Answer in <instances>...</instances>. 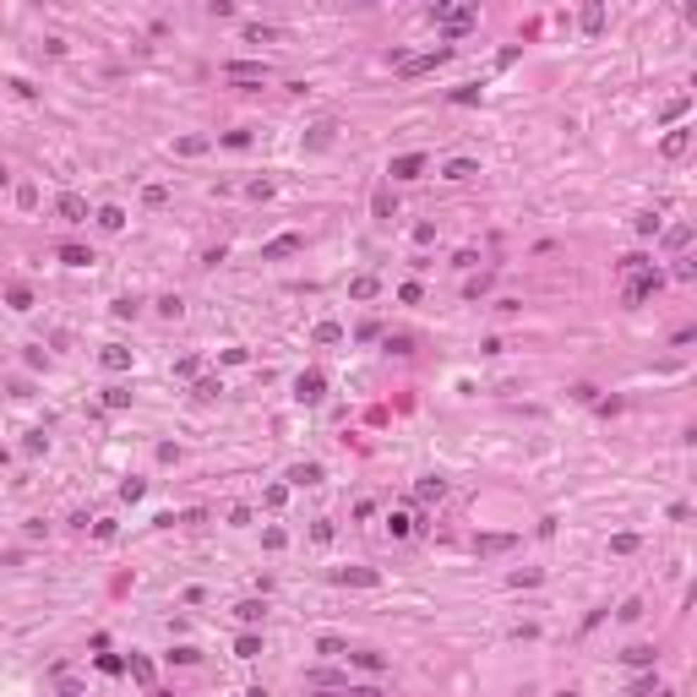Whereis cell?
<instances>
[{
    "instance_id": "6da1fadb",
    "label": "cell",
    "mask_w": 697,
    "mask_h": 697,
    "mask_svg": "<svg viewBox=\"0 0 697 697\" xmlns=\"http://www.w3.org/2000/svg\"><path fill=\"white\" fill-rule=\"evenodd\" d=\"M431 22H441V33H447V39H463L474 22H479V11H474V6H458V11H452V6H441V0H436V6H431Z\"/></svg>"
},
{
    "instance_id": "7a4b0ae2",
    "label": "cell",
    "mask_w": 697,
    "mask_h": 697,
    "mask_svg": "<svg viewBox=\"0 0 697 697\" xmlns=\"http://www.w3.org/2000/svg\"><path fill=\"white\" fill-rule=\"evenodd\" d=\"M441 61H452V44H441L431 55H414V61H398V71H403V77H425V71H436Z\"/></svg>"
},
{
    "instance_id": "3957f363",
    "label": "cell",
    "mask_w": 697,
    "mask_h": 697,
    "mask_svg": "<svg viewBox=\"0 0 697 697\" xmlns=\"http://www.w3.org/2000/svg\"><path fill=\"white\" fill-rule=\"evenodd\" d=\"M659 284H665V278H659L654 267H648V272H637V278H627V306H643V300H648Z\"/></svg>"
},
{
    "instance_id": "277c9868",
    "label": "cell",
    "mask_w": 697,
    "mask_h": 697,
    "mask_svg": "<svg viewBox=\"0 0 697 697\" xmlns=\"http://www.w3.org/2000/svg\"><path fill=\"white\" fill-rule=\"evenodd\" d=\"M224 77L229 82H267V61H229Z\"/></svg>"
},
{
    "instance_id": "5b68a950",
    "label": "cell",
    "mask_w": 697,
    "mask_h": 697,
    "mask_svg": "<svg viewBox=\"0 0 697 697\" xmlns=\"http://www.w3.org/2000/svg\"><path fill=\"white\" fill-rule=\"evenodd\" d=\"M387 175H392V180H420V175H425V153H403V158H392Z\"/></svg>"
},
{
    "instance_id": "8992f818",
    "label": "cell",
    "mask_w": 697,
    "mask_h": 697,
    "mask_svg": "<svg viewBox=\"0 0 697 697\" xmlns=\"http://www.w3.org/2000/svg\"><path fill=\"white\" fill-rule=\"evenodd\" d=\"M322 387H327V382H322V370H300L294 398H300V403H322Z\"/></svg>"
},
{
    "instance_id": "52a82bcc",
    "label": "cell",
    "mask_w": 697,
    "mask_h": 697,
    "mask_svg": "<svg viewBox=\"0 0 697 697\" xmlns=\"http://www.w3.org/2000/svg\"><path fill=\"white\" fill-rule=\"evenodd\" d=\"M55 213H61L65 224H87V202L77 196V191H61V202H55Z\"/></svg>"
},
{
    "instance_id": "ba28073f",
    "label": "cell",
    "mask_w": 697,
    "mask_h": 697,
    "mask_svg": "<svg viewBox=\"0 0 697 697\" xmlns=\"http://www.w3.org/2000/svg\"><path fill=\"white\" fill-rule=\"evenodd\" d=\"M300 246H306L300 234H278V240H267V246H262V262H278V256H294Z\"/></svg>"
},
{
    "instance_id": "9c48e42d",
    "label": "cell",
    "mask_w": 697,
    "mask_h": 697,
    "mask_svg": "<svg viewBox=\"0 0 697 697\" xmlns=\"http://www.w3.org/2000/svg\"><path fill=\"white\" fill-rule=\"evenodd\" d=\"M474 175H479V164H474V158H447V164H441V180H452V185L474 180Z\"/></svg>"
},
{
    "instance_id": "30bf717a",
    "label": "cell",
    "mask_w": 697,
    "mask_h": 697,
    "mask_svg": "<svg viewBox=\"0 0 697 697\" xmlns=\"http://www.w3.org/2000/svg\"><path fill=\"white\" fill-rule=\"evenodd\" d=\"M338 583H348V589H376V583H382V572H370V567H344V572H338Z\"/></svg>"
},
{
    "instance_id": "8fae6325",
    "label": "cell",
    "mask_w": 697,
    "mask_h": 697,
    "mask_svg": "<svg viewBox=\"0 0 697 697\" xmlns=\"http://www.w3.org/2000/svg\"><path fill=\"white\" fill-rule=\"evenodd\" d=\"M99 365H103V370H131V348H125V344H103Z\"/></svg>"
},
{
    "instance_id": "7c38bea8",
    "label": "cell",
    "mask_w": 697,
    "mask_h": 697,
    "mask_svg": "<svg viewBox=\"0 0 697 697\" xmlns=\"http://www.w3.org/2000/svg\"><path fill=\"white\" fill-rule=\"evenodd\" d=\"M621 659H627L632 670H648V665H654V659H659V648H654V643H632V648H627V654H621Z\"/></svg>"
},
{
    "instance_id": "4fadbf2b",
    "label": "cell",
    "mask_w": 697,
    "mask_h": 697,
    "mask_svg": "<svg viewBox=\"0 0 697 697\" xmlns=\"http://www.w3.org/2000/svg\"><path fill=\"white\" fill-rule=\"evenodd\" d=\"M262 615H267V605H262V599H240V605H234V621H240V627H256Z\"/></svg>"
},
{
    "instance_id": "5bb4252c",
    "label": "cell",
    "mask_w": 697,
    "mask_h": 697,
    "mask_svg": "<svg viewBox=\"0 0 697 697\" xmlns=\"http://www.w3.org/2000/svg\"><path fill=\"white\" fill-rule=\"evenodd\" d=\"M387 534H392V539H409V534H414V513H403V507L387 513Z\"/></svg>"
},
{
    "instance_id": "9a60e30c",
    "label": "cell",
    "mask_w": 697,
    "mask_h": 697,
    "mask_svg": "<svg viewBox=\"0 0 697 697\" xmlns=\"http://www.w3.org/2000/svg\"><path fill=\"white\" fill-rule=\"evenodd\" d=\"M289 485H322V463H294V469H289Z\"/></svg>"
},
{
    "instance_id": "2e32d148",
    "label": "cell",
    "mask_w": 697,
    "mask_h": 697,
    "mask_svg": "<svg viewBox=\"0 0 697 697\" xmlns=\"http://www.w3.org/2000/svg\"><path fill=\"white\" fill-rule=\"evenodd\" d=\"M686 147H692V131H670V137L659 142V153H665V158H681Z\"/></svg>"
},
{
    "instance_id": "e0dca14e",
    "label": "cell",
    "mask_w": 697,
    "mask_h": 697,
    "mask_svg": "<svg viewBox=\"0 0 697 697\" xmlns=\"http://www.w3.org/2000/svg\"><path fill=\"white\" fill-rule=\"evenodd\" d=\"M692 246V224H670L665 229V251H686Z\"/></svg>"
},
{
    "instance_id": "ac0fdd59",
    "label": "cell",
    "mask_w": 697,
    "mask_h": 697,
    "mask_svg": "<svg viewBox=\"0 0 697 697\" xmlns=\"http://www.w3.org/2000/svg\"><path fill=\"white\" fill-rule=\"evenodd\" d=\"M99 229L120 234V229H125V207H115V202H109V207H99Z\"/></svg>"
},
{
    "instance_id": "d6986e66",
    "label": "cell",
    "mask_w": 697,
    "mask_h": 697,
    "mask_svg": "<svg viewBox=\"0 0 697 697\" xmlns=\"http://www.w3.org/2000/svg\"><path fill=\"white\" fill-rule=\"evenodd\" d=\"M441 496H447V479H441V474H425V479H420V501H441Z\"/></svg>"
},
{
    "instance_id": "ffe728a7",
    "label": "cell",
    "mask_w": 697,
    "mask_h": 697,
    "mask_svg": "<svg viewBox=\"0 0 697 697\" xmlns=\"http://www.w3.org/2000/svg\"><path fill=\"white\" fill-rule=\"evenodd\" d=\"M517 534H479V555H496V551H507Z\"/></svg>"
},
{
    "instance_id": "44dd1931",
    "label": "cell",
    "mask_w": 697,
    "mask_h": 697,
    "mask_svg": "<svg viewBox=\"0 0 697 697\" xmlns=\"http://www.w3.org/2000/svg\"><path fill=\"white\" fill-rule=\"evenodd\" d=\"M354 665H360V670H370V676H382V670H387V659L376 654V648H360V654H354Z\"/></svg>"
},
{
    "instance_id": "7402d4cb",
    "label": "cell",
    "mask_w": 697,
    "mask_h": 697,
    "mask_svg": "<svg viewBox=\"0 0 697 697\" xmlns=\"http://www.w3.org/2000/svg\"><path fill=\"white\" fill-rule=\"evenodd\" d=\"M316 654H322V659H338V654H348V643L327 632V637H316Z\"/></svg>"
},
{
    "instance_id": "603a6c76",
    "label": "cell",
    "mask_w": 697,
    "mask_h": 697,
    "mask_svg": "<svg viewBox=\"0 0 697 697\" xmlns=\"http://www.w3.org/2000/svg\"><path fill=\"white\" fill-rule=\"evenodd\" d=\"M615 267H621L627 278H637V272H648V267H654V262H648L643 251H632V256H621V262H615Z\"/></svg>"
},
{
    "instance_id": "cb8c5ba5",
    "label": "cell",
    "mask_w": 697,
    "mask_h": 697,
    "mask_svg": "<svg viewBox=\"0 0 697 697\" xmlns=\"http://www.w3.org/2000/svg\"><path fill=\"white\" fill-rule=\"evenodd\" d=\"M583 33H599V27H605V6H583Z\"/></svg>"
},
{
    "instance_id": "d4e9b609",
    "label": "cell",
    "mask_w": 697,
    "mask_h": 697,
    "mask_svg": "<svg viewBox=\"0 0 697 697\" xmlns=\"http://www.w3.org/2000/svg\"><path fill=\"white\" fill-rule=\"evenodd\" d=\"M348 294H354V300H376V294H382V284H376V278H354V284H348Z\"/></svg>"
},
{
    "instance_id": "484cf974",
    "label": "cell",
    "mask_w": 697,
    "mask_h": 697,
    "mask_svg": "<svg viewBox=\"0 0 697 697\" xmlns=\"http://www.w3.org/2000/svg\"><path fill=\"white\" fill-rule=\"evenodd\" d=\"M256 654H262V637L256 632H246L240 643H234V659H256Z\"/></svg>"
},
{
    "instance_id": "4316f807",
    "label": "cell",
    "mask_w": 697,
    "mask_h": 697,
    "mask_svg": "<svg viewBox=\"0 0 697 697\" xmlns=\"http://www.w3.org/2000/svg\"><path fill=\"white\" fill-rule=\"evenodd\" d=\"M316 344H344V327L338 322H316Z\"/></svg>"
},
{
    "instance_id": "83f0119b",
    "label": "cell",
    "mask_w": 697,
    "mask_h": 697,
    "mask_svg": "<svg viewBox=\"0 0 697 697\" xmlns=\"http://www.w3.org/2000/svg\"><path fill=\"white\" fill-rule=\"evenodd\" d=\"M332 131H338V125H332V120L310 125V147H332Z\"/></svg>"
},
{
    "instance_id": "f1b7e54d",
    "label": "cell",
    "mask_w": 697,
    "mask_h": 697,
    "mask_svg": "<svg viewBox=\"0 0 697 697\" xmlns=\"http://www.w3.org/2000/svg\"><path fill=\"white\" fill-rule=\"evenodd\" d=\"M175 153H185V158H196V153H207V137H180V142H175Z\"/></svg>"
},
{
    "instance_id": "f546056e",
    "label": "cell",
    "mask_w": 697,
    "mask_h": 697,
    "mask_svg": "<svg viewBox=\"0 0 697 697\" xmlns=\"http://www.w3.org/2000/svg\"><path fill=\"white\" fill-rule=\"evenodd\" d=\"M61 262H65V267H87L93 256H87L82 246H61Z\"/></svg>"
},
{
    "instance_id": "4dcf8cb0",
    "label": "cell",
    "mask_w": 697,
    "mask_h": 697,
    "mask_svg": "<svg viewBox=\"0 0 697 697\" xmlns=\"http://www.w3.org/2000/svg\"><path fill=\"white\" fill-rule=\"evenodd\" d=\"M637 545H643V539H637V534H615V539H610V551H615V555H632Z\"/></svg>"
},
{
    "instance_id": "1f68e13d",
    "label": "cell",
    "mask_w": 697,
    "mask_h": 697,
    "mask_svg": "<svg viewBox=\"0 0 697 697\" xmlns=\"http://www.w3.org/2000/svg\"><path fill=\"white\" fill-rule=\"evenodd\" d=\"M125 403H131V392H125V387H109V392H103V409H125Z\"/></svg>"
},
{
    "instance_id": "d6a6232c",
    "label": "cell",
    "mask_w": 697,
    "mask_h": 697,
    "mask_svg": "<svg viewBox=\"0 0 697 697\" xmlns=\"http://www.w3.org/2000/svg\"><path fill=\"white\" fill-rule=\"evenodd\" d=\"M686 109H692V99H686V93H681V99H670V103H665V120H681V115H686Z\"/></svg>"
},
{
    "instance_id": "836d02e7",
    "label": "cell",
    "mask_w": 697,
    "mask_h": 697,
    "mask_svg": "<svg viewBox=\"0 0 697 697\" xmlns=\"http://www.w3.org/2000/svg\"><path fill=\"white\" fill-rule=\"evenodd\" d=\"M17 202H22V207H39V185H33V180L17 185Z\"/></svg>"
},
{
    "instance_id": "e575fe53",
    "label": "cell",
    "mask_w": 697,
    "mask_h": 697,
    "mask_svg": "<svg viewBox=\"0 0 697 697\" xmlns=\"http://www.w3.org/2000/svg\"><path fill=\"white\" fill-rule=\"evenodd\" d=\"M142 202H147V207H164V202H169V191H164V185H147Z\"/></svg>"
},
{
    "instance_id": "d590c367",
    "label": "cell",
    "mask_w": 697,
    "mask_h": 697,
    "mask_svg": "<svg viewBox=\"0 0 697 697\" xmlns=\"http://www.w3.org/2000/svg\"><path fill=\"white\" fill-rule=\"evenodd\" d=\"M120 496H125V501H142V496H147V485H142V479H125V485H120Z\"/></svg>"
},
{
    "instance_id": "8d00e7d4",
    "label": "cell",
    "mask_w": 697,
    "mask_h": 697,
    "mask_svg": "<svg viewBox=\"0 0 697 697\" xmlns=\"http://www.w3.org/2000/svg\"><path fill=\"white\" fill-rule=\"evenodd\" d=\"M180 310H185V306H180V300H175V294H164V300H158V316H169V322H175Z\"/></svg>"
},
{
    "instance_id": "74e56055",
    "label": "cell",
    "mask_w": 697,
    "mask_h": 697,
    "mask_svg": "<svg viewBox=\"0 0 697 697\" xmlns=\"http://www.w3.org/2000/svg\"><path fill=\"white\" fill-rule=\"evenodd\" d=\"M485 289H491V272H479V278H474V284L463 289V294H469V300H479V294H485Z\"/></svg>"
},
{
    "instance_id": "f35d334b",
    "label": "cell",
    "mask_w": 697,
    "mask_h": 697,
    "mask_svg": "<svg viewBox=\"0 0 697 697\" xmlns=\"http://www.w3.org/2000/svg\"><path fill=\"white\" fill-rule=\"evenodd\" d=\"M27 306H33V294H27V289L17 284V289H11V310H27Z\"/></svg>"
},
{
    "instance_id": "ab89813d",
    "label": "cell",
    "mask_w": 697,
    "mask_h": 697,
    "mask_svg": "<svg viewBox=\"0 0 697 697\" xmlns=\"http://www.w3.org/2000/svg\"><path fill=\"white\" fill-rule=\"evenodd\" d=\"M452 103H479V87H474V82L458 87V93H452Z\"/></svg>"
},
{
    "instance_id": "60d3db41",
    "label": "cell",
    "mask_w": 697,
    "mask_h": 697,
    "mask_svg": "<svg viewBox=\"0 0 697 697\" xmlns=\"http://www.w3.org/2000/svg\"><path fill=\"white\" fill-rule=\"evenodd\" d=\"M348 697H382V692H376V686H354Z\"/></svg>"
},
{
    "instance_id": "b9f144b4",
    "label": "cell",
    "mask_w": 697,
    "mask_h": 697,
    "mask_svg": "<svg viewBox=\"0 0 697 697\" xmlns=\"http://www.w3.org/2000/svg\"><path fill=\"white\" fill-rule=\"evenodd\" d=\"M246 697H267V692H262V686H251V692H246Z\"/></svg>"
},
{
    "instance_id": "7bdbcfd3",
    "label": "cell",
    "mask_w": 697,
    "mask_h": 697,
    "mask_svg": "<svg viewBox=\"0 0 697 697\" xmlns=\"http://www.w3.org/2000/svg\"><path fill=\"white\" fill-rule=\"evenodd\" d=\"M6 180H11V175H6V164H0V185H6Z\"/></svg>"
},
{
    "instance_id": "ee69618b",
    "label": "cell",
    "mask_w": 697,
    "mask_h": 697,
    "mask_svg": "<svg viewBox=\"0 0 697 697\" xmlns=\"http://www.w3.org/2000/svg\"><path fill=\"white\" fill-rule=\"evenodd\" d=\"M555 697H577V692H555Z\"/></svg>"
}]
</instances>
